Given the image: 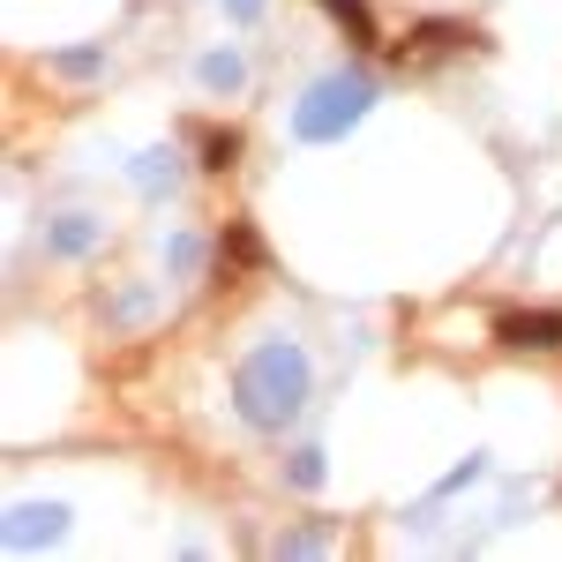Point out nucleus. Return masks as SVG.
I'll list each match as a JSON object with an SVG mask.
<instances>
[{
    "label": "nucleus",
    "instance_id": "obj_10",
    "mask_svg": "<svg viewBox=\"0 0 562 562\" xmlns=\"http://www.w3.org/2000/svg\"><path fill=\"white\" fill-rule=\"evenodd\" d=\"M195 256H203V248H195V240H188V233H180L173 248H166V262H173V270H195Z\"/></svg>",
    "mask_w": 562,
    "mask_h": 562
},
{
    "label": "nucleus",
    "instance_id": "obj_9",
    "mask_svg": "<svg viewBox=\"0 0 562 562\" xmlns=\"http://www.w3.org/2000/svg\"><path fill=\"white\" fill-rule=\"evenodd\" d=\"M233 150H240L233 135H203V166H233Z\"/></svg>",
    "mask_w": 562,
    "mask_h": 562
},
{
    "label": "nucleus",
    "instance_id": "obj_3",
    "mask_svg": "<svg viewBox=\"0 0 562 562\" xmlns=\"http://www.w3.org/2000/svg\"><path fill=\"white\" fill-rule=\"evenodd\" d=\"M60 532H68V510L60 503H15L8 548H38V540H60Z\"/></svg>",
    "mask_w": 562,
    "mask_h": 562
},
{
    "label": "nucleus",
    "instance_id": "obj_2",
    "mask_svg": "<svg viewBox=\"0 0 562 562\" xmlns=\"http://www.w3.org/2000/svg\"><path fill=\"white\" fill-rule=\"evenodd\" d=\"M368 105H375V83L338 68V76H323V83L293 105V135H307V143H338V135H346Z\"/></svg>",
    "mask_w": 562,
    "mask_h": 562
},
{
    "label": "nucleus",
    "instance_id": "obj_8",
    "mask_svg": "<svg viewBox=\"0 0 562 562\" xmlns=\"http://www.w3.org/2000/svg\"><path fill=\"white\" fill-rule=\"evenodd\" d=\"M293 480H301V487H323V450H301V458H293Z\"/></svg>",
    "mask_w": 562,
    "mask_h": 562
},
{
    "label": "nucleus",
    "instance_id": "obj_1",
    "mask_svg": "<svg viewBox=\"0 0 562 562\" xmlns=\"http://www.w3.org/2000/svg\"><path fill=\"white\" fill-rule=\"evenodd\" d=\"M307 383H315L307 352L285 346V338H262V346L240 360V375H233V405H240L248 428H285L307 405Z\"/></svg>",
    "mask_w": 562,
    "mask_h": 562
},
{
    "label": "nucleus",
    "instance_id": "obj_4",
    "mask_svg": "<svg viewBox=\"0 0 562 562\" xmlns=\"http://www.w3.org/2000/svg\"><path fill=\"white\" fill-rule=\"evenodd\" d=\"M195 83L211 90V98H233V90L248 83V60H240V53H233V45H211V53H203V60H195Z\"/></svg>",
    "mask_w": 562,
    "mask_h": 562
},
{
    "label": "nucleus",
    "instance_id": "obj_6",
    "mask_svg": "<svg viewBox=\"0 0 562 562\" xmlns=\"http://www.w3.org/2000/svg\"><path fill=\"white\" fill-rule=\"evenodd\" d=\"M90 240H98L90 217H53V225H45V248H60V256H83Z\"/></svg>",
    "mask_w": 562,
    "mask_h": 562
},
{
    "label": "nucleus",
    "instance_id": "obj_11",
    "mask_svg": "<svg viewBox=\"0 0 562 562\" xmlns=\"http://www.w3.org/2000/svg\"><path fill=\"white\" fill-rule=\"evenodd\" d=\"M225 8H233V15H240V23H248V15H256L262 0H225Z\"/></svg>",
    "mask_w": 562,
    "mask_h": 562
},
{
    "label": "nucleus",
    "instance_id": "obj_7",
    "mask_svg": "<svg viewBox=\"0 0 562 562\" xmlns=\"http://www.w3.org/2000/svg\"><path fill=\"white\" fill-rule=\"evenodd\" d=\"M323 8H330L338 23H352V38H360V45H375V15H368L360 0H323Z\"/></svg>",
    "mask_w": 562,
    "mask_h": 562
},
{
    "label": "nucleus",
    "instance_id": "obj_5",
    "mask_svg": "<svg viewBox=\"0 0 562 562\" xmlns=\"http://www.w3.org/2000/svg\"><path fill=\"white\" fill-rule=\"evenodd\" d=\"M503 338L510 346H562V315H510Z\"/></svg>",
    "mask_w": 562,
    "mask_h": 562
}]
</instances>
